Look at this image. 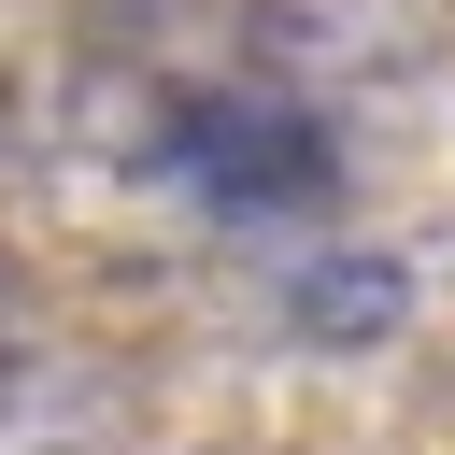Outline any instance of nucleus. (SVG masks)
Masks as SVG:
<instances>
[{
  "label": "nucleus",
  "instance_id": "f257e3e1",
  "mask_svg": "<svg viewBox=\"0 0 455 455\" xmlns=\"http://www.w3.org/2000/svg\"><path fill=\"white\" fill-rule=\"evenodd\" d=\"M185 156H199V185H213V199H242V213H270V199H313V185H327V142H313L299 114H199V128H185Z\"/></svg>",
  "mask_w": 455,
  "mask_h": 455
}]
</instances>
